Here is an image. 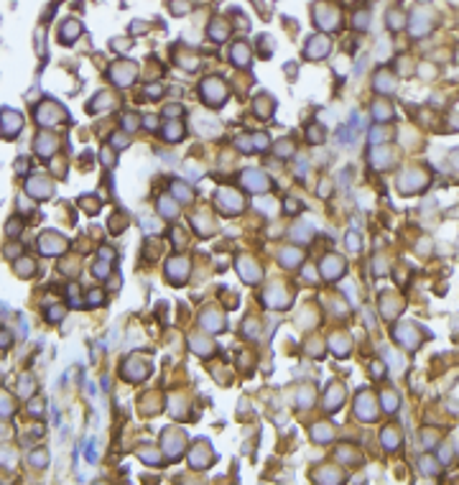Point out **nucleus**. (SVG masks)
Returning a JSON list of instances; mask_svg holds the SVG:
<instances>
[{
    "mask_svg": "<svg viewBox=\"0 0 459 485\" xmlns=\"http://www.w3.org/2000/svg\"><path fill=\"white\" fill-rule=\"evenodd\" d=\"M191 345H194V353H199V355H209L212 353V345L209 343H204V340H191Z\"/></svg>",
    "mask_w": 459,
    "mask_h": 485,
    "instance_id": "obj_27",
    "label": "nucleus"
},
{
    "mask_svg": "<svg viewBox=\"0 0 459 485\" xmlns=\"http://www.w3.org/2000/svg\"><path fill=\"white\" fill-rule=\"evenodd\" d=\"M209 34H212V39H227V26L224 23H212V28H209Z\"/></svg>",
    "mask_w": 459,
    "mask_h": 485,
    "instance_id": "obj_26",
    "label": "nucleus"
},
{
    "mask_svg": "<svg viewBox=\"0 0 459 485\" xmlns=\"http://www.w3.org/2000/svg\"><path fill=\"white\" fill-rule=\"evenodd\" d=\"M92 273H95V276H100V278H105V276L110 273V268H107V263H105V261H97V263H95V268H92Z\"/></svg>",
    "mask_w": 459,
    "mask_h": 485,
    "instance_id": "obj_31",
    "label": "nucleus"
},
{
    "mask_svg": "<svg viewBox=\"0 0 459 485\" xmlns=\"http://www.w3.org/2000/svg\"><path fill=\"white\" fill-rule=\"evenodd\" d=\"M253 140H255V146H253V148H258V151H266V148H268V135H266V133L253 135Z\"/></svg>",
    "mask_w": 459,
    "mask_h": 485,
    "instance_id": "obj_30",
    "label": "nucleus"
},
{
    "mask_svg": "<svg viewBox=\"0 0 459 485\" xmlns=\"http://www.w3.org/2000/svg\"><path fill=\"white\" fill-rule=\"evenodd\" d=\"M112 146H115V148H125L128 143H125V138H123V135H115V138H112Z\"/></svg>",
    "mask_w": 459,
    "mask_h": 485,
    "instance_id": "obj_38",
    "label": "nucleus"
},
{
    "mask_svg": "<svg viewBox=\"0 0 459 485\" xmlns=\"http://www.w3.org/2000/svg\"><path fill=\"white\" fill-rule=\"evenodd\" d=\"M355 406H357V416H362L365 421H372V419L378 416V414L372 411V398H370L367 393H360V396H357V404H355Z\"/></svg>",
    "mask_w": 459,
    "mask_h": 485,
    "instance_id": "obj_12",
    "label": "nucleus"
},
{
    "mask_svg": "<svg viewBox=\"0 0 459 485\" xmlns=\"http://www.w3.org/2000/svg\"><path fill=\"white\" fill-rule=\"evenodd\" d=\"M202 325L207 327V330H222V325H224V322H222V317L217 314V311H212V309H207L204 314H202Z\"/></svg>",
    "mask_w": 459,
    "mask_h": 485,
    "instance_id": "obj_14",
    "label": "nucleus"
},
{
    "mask_svg": "<svg viewBox=\"0 0 459 485\" xmlns=\"http://www.w3.org/2000/svg\"><path fill=\"white\" fill-rule=\"evenodd\" d=\"M74 36H79V23L69 18V21L64 23V28H62V41H64V44H72Z\"/></svg>",
    "mask_w": 459,
    "mask_h": 485,
    "instance_id": "obj_18",
    "label": "nucleus"
},
{
    "mask_svg": "<svg viewBox=\"0 0 459 485\" xmlns=\"http://www.w3.org/2000/svg\"><path fill=\"white\" fill-rule=\"evenodd\" d=\"M372 115H375V120H390L393 118V107L388 105V102H375V107H372Z\"/></svg>",
    "mask_w": 459,
    "mask_h": 485,
    "instance_id": "obj_20",
    "label": "nucleus"
},
{
    "mask_svg": "<svg viewBox=\"0 0 459 485\" xmlns=\"http://www.w3.org/2000/svg\"><path fill=\"white\" fill-rule=\"evenodd\" d=\"M133 77H135V67H133V64H118V67L112 69V79H115V84H120V87L130 84Z\"/></svg>",
    "mask_w": 459,
    "mask_h": 485,
    "instance_id": "obj_11",
    "label": "nucleus"
},
{
    "mask_svg": "<svg viewBox=\"0 0 459 485\" xmlns=\"http://www.w3.org/2000/svg\"><path fill=\"white\" fill-rule=\"evenodd\" d=\"M123 123H125V130H133V128H135V125H138V123H135V118H133V115H125V118H123Z\"/></svg>",
    "mask_w": 459,
    "mask_h": 485,
    "instance_id": "obj_37",
    "label": "nucleus"
},
{
    "mask_svg": "<svg viewBox=\"0 0 459 485\" xmlns=\"http://www.w3.org/2000/svg\"><path fill=\"white\" fill-rule=\"evenodd\" d=\"M243 184H245V189H248V192H268V189H271L268 177H266V174H261V172H255V169L243 172Z\"/></svg>",
    "mask_w": 459,
    "mask_h": 485,
    "instance_id": "obj_3",
    "label": "nucleus"
},
{
    "mask_svg": "<svg viewBox=\"0 0 459 485\" xmlns=\"http://www.w3.org/2000/svg\"><path fill=\"white\" fill-rule=\"evenodd\" d=\"M421 184H426V177L421 172H406L398 177V189L403 194H413L416 189H421Z\"/></svg>",
    "mask_w": 459,
    "mask_h": 485,
    "instance_id": "obj_4",
    "label": "nucleus"
},
{
    "mask_svg": "<svg viewBox=\"0 0 459 485\" xmlns=\"http://www.w3.org/2000/svg\"><path fill=\"white\" fill-rule=\"evenodd\" d=\"M102 301H105V296H102L100 291H92V294L87 296V304H90V306H97V304H102Z\"/></svg>",
    "mask_w": 459,
    "mask_h": 485,
    "instance_id": "obj_35",
    "label": "nucleus"
},
{
    "mask_svg": "<svg viewBox=\"0 0 459 485\" xmlns=\"http://www.w3.org/2000/svg\"><path fill=\"white\" fill-rule=\"evenodd\" d=\"M163 135H166L168 140H179V138L184 135V128L179 125V120H174V123H168V125H166V130H163Z\"/></svg>",
    "mask_w": 459,
    "mask_h": 485,
    "instance_id": "obj_22",
    "label": "nucleus"
},
{
    "mask_svg": "<svg viewBox=\"0 0 459 485\" xmlns=\"http://www.w3.org/2000/svg\"><path fill=\"white\" fill-rule=\"evenodd\" d=\"M161 212H163L166 217H171V215H176V207H174L168 199H161Z\"/></svg>",
    "mask_w": 459,
    "mask_h": 485,
    "instance_id": "obj_34",
    "label": "nucleus"
},
{
    "mask_svg": "<svg viewBox=\"0 0 459 485\" xmlns=\"http://www.w3.org/2000/svg\"><path fill=\"white\" fill-rule=\"evenodd\" d=\"M383 404H385V411H395V406H398V398H395L393 393H385V396H383Z\"/></svg>",
    "mask_w": 459,
    "mask_h": 485,
    "instance_id": "obj_33",
    "label": "nucleus"
},
{
    "mask_svg": "<svg viewBox=\"0 0 459 485\" xmlns=\"http://www.w3.org/2000/svg\"><path fill=\"white\" fill-rule=\"evenodd\" d=\"M67 250V240L59 238V235H44L41 238V253L44 255H54V253H64Z\"/></svg>",
    "mask_w": 459,
    "mask_h": 485,
    "instance_id": "obj_7",
    "label": "nucleus"
},
{
    "mask_svg": "<svg viewBox=\"0 0 459 485\" xmlns=\"http://www.w3.org/2000/svg\"><path fill=\"white\" fill-rule=\"evenodd\" d=\"M166 273L174 283H184L186 276H189V261L186 258H171L168 266H166Z\"/></svg>",
    "mask_w": 459,
    "mask_h": 485,
    "instance_id": "obj_5",
    "label": "nucleus"
},
{
    "mask_svg": "<svg viewBox=\"0 0 459 485\" xmlns=\"http://www.w3.org/2000/svg\"><path fill=\"white\" fill-rule=\"evenodd\" d=\"M146 125H148V128H156V118L148 115V118H146Z\"/></svg>",
    "mask_w": 459,
    "mask_h": 485,
    "instance_id": "obj_42",
    "label": "nucleus"
},
{
    "mask_svg": "<svg viewBox=\"0 0 459 485\" xmlns=\"http://www.w3.org/2000/svg\"><path fill=\"white\" fill-rule=\"evenodd\" d=\"M383 138H385V130H383V128H375V130H372V135H370V140H372L375 146H380V140H383Z\"/></svg>",
    "mask_w": 459,
    "mask_h": 485,
    "instance_id": "obj_36",
    "label": "nucleus"
},
{
    "mask_svg": "<svg viewBox=\"0 0 459 485\" xmlns=\"http://www.w3.org/2000/svg\"><path fill=\"white\" fill-rule=\"evenodd\" d=\"M143 222H146L143 227H146L148 233H151V230H156V220H143Z\"/></svg>",
    "mask_w": 459,
    "mask_h": 485,
    "instance_id": "obj_41",
    "label": "nucleus"
},
{
    "mask_svg": "<svg viewBox=\"0 0 459 485\" xmlns=\"http://www.w3.org/2000/svg\"><path fill=\"white\" fill-rule=\"evenodd\" d=\"M214 199H217V207H219L224 215H235V212L243 210V199H240L235 192H230V189H219V192L214 194Z\"/></svg>",
    "mask_w": 459,
    "mask_h": 485,
    "instance_id": "obj_2",
    "label": "nucleus"
},
{
    "mask_svg": "<svg viewBox=\"0 0 459 485\" xmlns=\"http://www.w3.org/2000/svg\"><path fill=\"white\" fill-rule=\"evenodd\" d=\"M281 261L291 268V266H296V263L301 261V250H296V248H286V250H281Z\"/></svg>",
    "mask_w": 459,
    "mask_h": 485,
    "instance_id": "obj_21",
    "label": "nucleus"
},
{
    "mask_svg": "<svg viewBox=\"0 0 459 485\" xmlns=\"http://www.w3.org/2000/svg\"><path fill=\"white\" fill-rule=\"evenodd\" d=\"M62 314H64L62 309H51V311H49V319H51V322H54V319H62Z\"/></svg>",
    "mask_w": 459,
    "mask_h": 485,
    "instance_id": "obj_40",
    "label": "nucleus"
},
{
    "mask_svg": "<svg viewBox=\"0 0 459 485\" xmlns=\"http://www.w3.org/2000/svg\"><path fill=\"white\" fill-rule=\"evenodd\" d=\"M388 26H390L393 31L403 28V16H400L398 11H390V13H388Z\"/></svg>",
    "mask_w": 459,
    "mask_h": 485,
    "instance_id": "obj_25",
    "label": "nucleus"
},
{
    "mask_svg": "<svg viewBox=\"0 0 459 485\" xmlns=\"http://www.w3.org/2000/svg\"><path fill=\"white\" fill-rule=\"evenodd\" d=\"M174 194H176L181 202H189V199H191V189H186L184 184H174Z\"/></svg>",
    "mask_w": 459,
    "mask_h": 485,
    "instance_id": "obj_29",
    "label": "nucleus"
},
{
    "mask_svg": "<svg viewBox=\"0 0 459 485\" xmlns=\"http://www.w3.org/2000/svg\"><path fill=\"white\" fill-rule=\"evenodd\" d=\"M238 271H240V273H243V278H245V281H250V283H255V281L261 278V271L255 268V263H253V261H243V263L238 266Z\"/></svg>",
    "mask_w": 459,
    "mask_h": 485,
    "instance_id": "obj_16",
    "label": "nucleus"
},
{
    "mask_svg": "<svg viewBox=\"0 0 459 485\" xmlns=\"http://www.w3.org/2000/svg\"><path fill=\"white\" fill-rule=\"evenodd\" d=\"M317 16H324V21H317L319 26H324V28H334L337 26V11H332V8H322V11H317Z\"/></svg>",
    "mask_w": 459,
    "mask_h": 485,
    "instance_id": "obj_17",
    "label": "nucleus"
},
{
    "mask_svg": "<svg viewBox=\"0 0 459 485\" xmlns=\"http://www.w3.org/2000/svg\"><path fill=\"white\" fill-rule=\"evenodd\" d=\"M380 439H383V442L388 444V449H395V447H398V442H400V439H398V434H395L393 429H385Z\"/></svg>",
    "mask_w": 459,
    "mask_h": 485,
    "instance_id": "obj_24",
    "label": "nucleus"
},
{
    "mask_svg": "<svg viewBox=\"0 0 459 485\" xmlns=\"http://www.w3.org/2000/svg\"><path fill=\"white\" fill-rule=\"evenodd\" d=\"M352 26H355L357 31H360V28L365 31V28L370 26V13H357V16H355V23H352Z\"/></svg>",
    "mask_w": 459,
    "mask_h": 485,
    "instance_id": "obj_28",
    "label": "nucleus"
},
{
    "mask_svg": "<svg viewBox=\"0 0 459 485\" xmlns=\"http://www.w3.org/2000/svg\"><path fill=\"white\" fill-rule=\"evenodd\" d=\"M202 97L207 105H224V97H227V87L219 82V79H207L202 84Z\"/></svg>",
    "mask_w": 459,
    "mask_h": 485,
    "instance_id": "obj_1",
    "label": "nucleus"
},
{
    "mask_svg": "<svg viewBox=\"0 0 459 485\" xmlns=\"http://www.w3.org/2000/svg\"><path fill=\"white\" fill-rule=\"evenodd\" d=\"M375 90H380V92H393V90H395L393 77H390V74H385V72H380V74L375 77Z\"/></svg>",
    "mask_w": 459,
    "mask_h": 485,
    "instance_id": "obj_19",
    "label": "nucleus"
},
{
    "mask_svg": "<svg viewBox=\"0 0 459 485\" xmlns=\"http://www.w3.org/2000/svg\"><path fill=\"white\" fill-rule=\"evenodd\" d=\"M327 54H329V39H324V36L309 39V46H306V56L309 59H322Z\"/></svg>",
    "mask_w": 459,
    "mask_h": 485,
    "instance_id": "obj_8",
    "label": "nucleus"
},
{
    "mask_svg": "<svg viewBox=\"0 0 459 485\" xmlns=\"http://www.w3.org/2000/svg\"><path fill=\"white\" fill-rule=\"evenodd\" d=\"M342 401H345V391H342L339 386H332V391L327 393V401H324V404H327V411H329V414L337 411V406H339Z\"/></svg>",
    "mask_w": 459,
    "mask_h": 485,
    "instance_id": "obj_13",
    "label": "nucleus"
},
{
    "mask_svg": "<svg viewBox=\"0 0 459 485\" xmlns=\"http://www.w3.org/2000/svg\"><path fill=\"white\" fill-rule=\"evenodd\" d=\"M21 128H23V118L18 112H13V110H3V133L8 138H13Z\"/></svg>",
    "mask_w": 459,
    "mask_h": 485,
    "instance_id": "obj_9",
    "label": "nucleus"
},
{
    "mask_svg": "<svg viewBox=\"0 0 459 485\" xmlns=\"http://www.w3.org/2000/svg\"><path fill=\"white\" fill-rule=\"evenodd\" d=\"M299 210V202L296 199H286V212H296Z\"/></svg>",
    "mask_w": 459,
    "mask_h": 485,
    "instance_id": "obj_39",
    "label": "nucleus"
},
{
    "mask_svg": "<svg viewBox=\"0 0 459 485\" xmlns=\"http://www.w3.org/2000/svg\"><path fill=\"white\" fill-rule=\"evenodd\" d=\"M311 434H314V439H317V442H329V439H332V429H329L327 424H324V426H322V424H319V426H314V432H311Z\"/></svg>",
    "mask_w": 459,
    "mask_h": 485,
    "instance_id": "obj_23",
    "label": "nucleus"
},
{
    "mask_svg": "<svg viewBox=\"0 0 459 485\" xmlns=\"http://www.w3.org/2000/svg\"><path fill=\"white\" fill-rule=\"evenodd\" d=\"M347 248L350 250H360V235L357 233H347Z\"/></svg>",
    "mask_w": 459,
    "mask_h": 485,
    "instance_id": "obj_32",
    "label": "nucleus"
},
{
    "mask_svg": "<svg viewBox=\"0 0 459 485\" xmlns=\"http://www.w3.org/2000/svg\"><path fill=\"white\" fill-rule=\"evenodd\" d=\"M342 271H345V261H342V258L329 255V258L322 261V273H324V278H337Z\"/></svg>",
    "mask_w": 459,
    "mask_h": 485,
    "instance_id": "obj_10",
    "label": "nucleus"
},
{
    "mask_svg": "<svg viewBox=\"0 0 459 485\" xmlns=\"http://www.w3.org/2000/svg\"><path fill=\"white\" fill-rule=\"evenodd\" d=\"M233 62H235L238 67H248V64H250V51H248L245 44H235V46H233Z\"/></svg>",
    "mask_w": 459,
    "mask_h": 485,
    "instance_id": "obj_15",
    "label": "nucleus"
},
{
    "mask_svg": "<svg viewBox=\"0 0 459 485\" xmlns=\"http://www.w3.org/2000/svg\"><path fill=\"white\" fill-rule=\"evenodd\" d=\"M36 118H39L41 125H56V118H64V110L56 107V105H51V102H44V105L39 107Z\"/></svg>",
    "mask_w": 459,
    "mask_h": 485,
    "instance_id": "obj_6",
    "label": "nucleus"
}]
</instances>
